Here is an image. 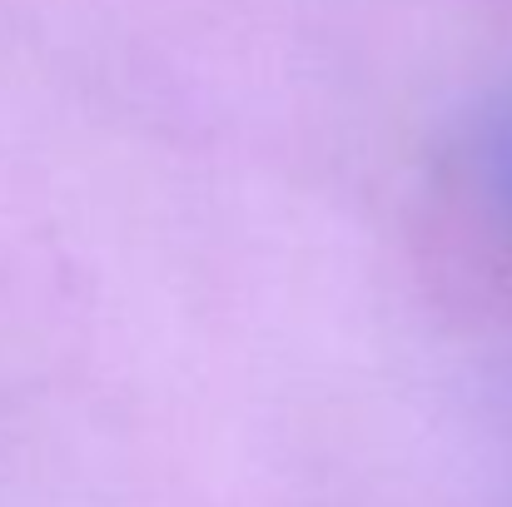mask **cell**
I'll return each instance as SVG.
<instances>
[{
  "mask_svg": "<svg viewBox=\"0 0 512 507\" xmlns=\"http://www.w3.org/2000/svg\"><path fill=\"white\" fill-rule=\"evenodd\" d=\"M473 169H478V184H483L488 204L498 209V219L512 229V105H498L493 115L478 120Z\"/></svg>",
  "mask_w": 512,
  "mask_h": 507,
  "instance_id": "6da1fadb",
  "label": "cell"
}]
</instances>
